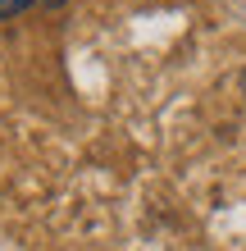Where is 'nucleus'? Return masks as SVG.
Listing matches in <instances>:
<instances>
[{
  "label": "nucleus",
  "instance_id": "2",
  "mask_svg": "<svg viewBox=\"0 0 246 251\" xmlns=\"http://www.w3.org/2000/svg\"><path fill=\"white\" fill-rule=\"evenodd\" d=\"M41 5H64V0H41Z\"/></svg>",
  "mask_w": 246,
  "mask_h": 251
},
{
  "label": "nucleus",
  "instance_id": "3",
  "mask_svg": "<svg viewBox=\"0 0 246 251\" xmlns=\"http://www.w3.org/2000/svg\"><path fill=\"white\" fill-rule=\"evenodd\" d=\"M242 87H246V78H242Z\"/></svg>",
  "mask_w": 246,
  "mask_h": 251
},
{
  "label": "nucleus",
  "instance_id": "1",
  "mask_svg": "<svg viewBox=\"0 0 246 251\" xmlns=\"http://www.w3.org/2000/svg\"><path fill=\"white\" fill-rule=\"evenodd\" d=\"M32 5H41V0H0V19H19V14L32 9Z\"/></svg>",
  "mask_w": 246,
  "mask_h": 251
}]
</instances>
